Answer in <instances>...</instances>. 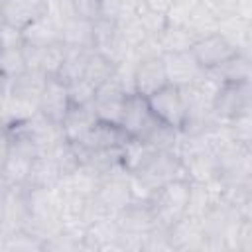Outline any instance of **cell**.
<instances>
[{
  "label": "cell",
  "mask_w": 252,
  "mask_h": 252,
  "mask_svg": "<svg viewBox=\"0 0 252 252\" xmlns=\"http://www.w3.org/2000/svg\"><path fill=\"white\" fill-rule=\"evenodd\" d=\"M201 4L209 8L219 18V22L236 14V0H201Z\"/></svg>",
  "instance_id": "cell-22"
},
{
  "label": "cell",
  "mask_w": 252,
  "mask_h": 252,
  "mask_svg": "<svg viewBox=\"0 0 252 252\" xmlns=\"http://www.w3.org/2000/svg\"><path fill=\"white\" fill-rule=\"evenodd\" d=\"M163 61H165V71H167L169 83H173L177 87H189L203 75V69L195 61L191 49L177 51V53H163Z\"/></svg>",
  "instance_id": "cell-11"
},
{
  "label": "cell",
  "mask_w": 252,
  "mask_h": 252,
  "mask_svg": "<svg viewBox=\"0 0 252 252\" xmlns=\"http://www.w3.org/2000/svg\"><path fill=\"white\" fill-rule=\"evenodd\" d=\"M61 39L67 47L94 49V22L81 16L61 18Z\"/></svg>",
  "instance_id": "cell-14"
},
{
  "label": "cell",
  "mask_w": 252,
  "mask_h": 252,
  "mask_svg": "<svg viewBox=\"0 0 252 252\" xmlns=\"http://www.w3.org/2000/svg\"><path fill=\"white\" fill-rule=\"evenodd\" d=\"M51 0H2V24L26 30L49 14Z\"/></svg>",
  "instance_id": "cell-8"
},
{
  "label": "cell",
  "mask_w": 252,
  "mask_h": 252,
  "mask_svg": "<svg viewBox=\"0 0 252 252\" xmlns=\"http://www.w3.org/2000/svg\"><path fill=\"white\" fill-rule=\"evenodd\" d=\"M0 65H2V79H16L22 73H26L28 71V61H26L24 45L2 49Z\"/></svg>",
  "instance_id": "cell-19"
},
{
  "label": "cell",
  "mask_w": 252,
  "mask_h": 252,
  "mask_svg": "<svg viewBox=\"0 0 252 252\" xmlns=\"http://www.w3.org/2000/svg\"><path fill=\"white\" fill-rule=\"evenodd\" d=\"M51 2H61V0H51Z\"/></svg>",
  "instance_id": "cell-27"
},
{
  "label": "cell",
  "mask_w": 252,
  "mask_h": 252,
  "mask_svg": "<svg viewBox=\"0 0 252 252\" xmlns=\"http://www.w3.org/2000/svg\"><path fill=\"white\" fill-rule=\"evenodd\" d=\"M94 49L116 65H120L126 59L130 47L120 33L118 22L104 18L94 20Z\"/></svg>",
  "instance_id": "cell-9"
},
{
  "label": "cell",
  "mask_w": 252,
  "mask_h": 252,
  "mask_svg": "<svg viewBox=\"0 0 252 252\" xmlns=\"http://www.w3.org/2000/svg\"><path fill=\"white\" fill-rule=\"evenodd\" d=\"M61 179H63V171H61L59 163L55 161V158L51 154H41V156L33 158L30 177H28L30 187L53 189L61 183Z\"/></svg>",
  "instance_id": "cell-15"
},
{
  "label": "cell",
  "mask_w": 252,
  "mask_h": 252,
  "mask_svg": "<svg viewBox=\"0 0 252 252\" xmlns=\"http://www.w3.org/2000/svg\"><path fill=\"white\" fill-rule=\"evenodd\" d=\"M159 124H161V120L152 110L148 96H144L136 91L128 93L126 102H124V112L120 118V126L124 128V132L130 138L148 140Z\"/></svg>",
  "instance_id": "cell-2"
},
{
  "label": "cell",
  "mask_w": 252,
  "mask_h": 252,
  "mask_svg": "<svg viewBox=\"0 0 252 252\" xmlns=\"http://www.w3.org/2000/svg\"><path fill=\"white\" fill-rule=\"evenodd\" d=\"M250 55H252V49H250Z\"/></svg>",
  "instance_id": "cell-28"
},
{
  "label": "cell",
  "mask_w": 252,
  "mask_h": 252,
  "mask_svg": "<svg viewBox=\"0 0 252 252\" xmlns=\"http://www.w3.org/2000/svg\"><path fill=\"white\" fill-rule=\"evenodd\" d=\"M96 120L98 116L93 104H71L69 112L61 122V128L69 142H81L96 124Z\"/></svg>",
  "instance_id": "cell-13"
},
{
  "label": "cell",
  "mask_w": 252,
  "mask_h": 252,
  "mask_svg": "<svg viewBox=\"0 0 252 252\" xmlns=\"http://www.w3.org/2000/svg\"><path fill=\"white\" fill-rule=\"evenodd\" d=\"M197 37L199 35L185 26L167 24L156 35V43L161 53H177V51H189L193 47V43L197 41Z\"/></svg>",
  "instance_id": "cell-16"
},
{
  "label": "cell",
  "mask_w": 252,
  "mask_h": 252,
  "mask_svg": "<svg viewBox=\"0 0 252 252\" xmlns=\"http://www.w3.org/2000/svg\"><path fill=\"white\" fill-rule=\"evenodd\" d=\"M246 81L252 83V59H250V65H248V73H246Z\"/></svg>",
  "instance_id": "cell-26"
},
{
  "label": "cell",
  "mask_w": 252,
  "mask_h": 252,
  "mask_svg": "<svg viewBox=\"0 0 252 252\" xmlns=\"http://www.w3.org/2000/svg\"><path fill=\"white\" fill-rule=\"evenodd\" d=\"M132 79H134L132 81L134 91L144 96H150L156 91H159L161 87H165L169 83V79H167V71H165L163 53H156V55L138 59L134 65Z\"/></svg>",
  "instance_id": "cell-7"
},
{
  "label": "cell",
  "mask_w": 252,
  "mask_h": 252,
  "mask_svg": "<svg viewBox=\"0 0 252 252\" xmlns=\"http://www.w3.org/2000/svg\"><path fill=\"white\" fill-rule=\"evenodd\" d=\"M191 179H175L158 187L146 201L154 215L156 226L171 228L183 217L189 215Z\"/></svg>",
  "instance_id": "cell-1"
},
{
  "label": "cell",
  "mask_w": 252,
  "mask_h": 252,
  "mask_svg": "<svg viewBox=\"0 0 252 252\" xmlns=\"http://www.w3.org/2000/svg\"><path fill=\"white\" fill-rule=\"evenodd\" d=\"M252 110V83L246 79L224 81L220 83L215 100L213 112L219 120L230 122L232 118Z\"/></svg>",
  "instance_id": "cell-3"
},
{
  "label": "cell",
  "mask_w": 252,
  "mask_h": 252,
  "mask_svg": "<svg viewBox=\"0 0 252 252\" xmlns=\"http://www.w3.org/2000/svg\"><path fill=\"white\" fill-rule=\"evenodd\" d=\"M191 53L203 71H213L228 63L232 57H236L240 49L234 43H230L222 33L213 32L197 37V41L191 47Z\"/></svg>",
  "instance_id": "cell-4"
},
{
  "label": "cell",
  "mask_w": 252,
  "mask_h": 252,
  "mask_svg": "<svg viewBox=\"0 0 252 252\" xmlns=\"http://www.w3.org/2000/svg\"><path fill=\"white\" fill-rule=\"evenodd\" d=\"M128 140L130 136L124 132L120 124L96 120L91 132L81 142H75V144H81L87 150H116V148H122Z\"/></svg>",
  "instance_id": "cell-12"
},
{
  "label": "cell",
  "mask_w": 252,
  "mask_h": 252,
  "mask_svg": "<svg viewBox=\"0 0 252 252\" xmlns=\"http://www.w3.org/2000/svg\"><path fill=\"white\" fill-rule=\"evenodd\" d=\"M67 87H69L71 104H93L96 93V87L93 83H89L87 79H77L67 83Z\"/></svg>",
  "instance_id": "cell-20"
},
{
  "label": "cell",
  "mask_w": 252,
  "mask_h": 252,
  "mask_svg": "<svg viewBox=\"0 0 252 252\" xmlns=\"http://www.w3.org/2000/svg\"><path fill=\"white\" fill-rule=\"evenodd\" d=\"M69 108H71V98H69L67 83L61 81L59 77H47L43 93L39 96V112L49 120L61 124Z\"/></svg>",
  "instance_id": "cell-10"
},
{
  "label": "cell",
  "mask_w": 252,
  "mask_h": 252,
  "mask_svg": "<svg viewBox=\"0 0 252 252\" xmlns=\"http://www.w3.org/2000/svg\"><path fill=\"white\" fill-rule=\"evenodd\" d=\"M69 4L75 16H81L91 22L100 18V0H69Z\"/></svg>",
  "instance_id": "cell-21"
},
{
  "label": "cell",
  "mask_w": 252,
  "mask_h": 252,
  "mask_svg": "<svg viewBox=\"0 0 252 252\" xmlns=\"http://www.w3.org/2000/svg\"><path fill=\"white\" fill-rule=\"evenodd\" d=\"M116 63H112L108 57H104L102 53H98L96 49H93L89 53V59H87V67H85V75L83 79H87L89 83H93L96 89L110 81L114 75H116Z\"/></svg>",
  "instance_id": "cell-18"
},
{
  "label": "cell",
  "mask_w": 252,
  "mask_h": 252,
  "mask_svg": "<svg viewBox=\"0 0 252 252\" xmlns=\"http://www.w3.org/2000/svg\"><path fill=\"white\" fill-rule=\"evenodd\" d=\"M246 47L252 49V20H248V28H246Z\"/></svg>",
  "instance_id": "cell-25"
},
{
  "label": "cell",
  "mask_w": 252,
  "mask_h": 252,
  "mask_svg": "<svg viewBox=\"0 0 252 252\" xmlns=\"http://www.w3.org/2000/svg\"><path fill=\"white\" fill-rule=\"evenodd\" d=\"M24 41L28 45H49V43L63 41L61 39V22L57 24L51 18V14L39 18L37 22H33L32 26H28L24 30Z\"/></svg>",
  "instance_id": "cell-17"
},
{
  "label": "cell",
  "mask_w": 252,
  "mask_h": 252,
  "mask_svg": "<svg viewBox=\"0 0 252 252\" xmlns=\"http://www.w3.org/2000/svg\"><path fill=\"white\" fill-rule=\"evenodd\" d=\"M236 14L244 20H252V0H236Z\"/></svg>",
  "instance_id": "cell-24"
},
{
  "label": "cell",
  "mask_w": 252,
  "mask_h": 252,
  "mask_svg": "<svg viewBox=\"0 0 252 252\" xmlns=\"http://www.w3.org/2000/svg\"><path fill=\"white\" fill-rule=\"evenodd\" d=\"M148 100L152 104V110L163 124H169L179 130L183 128L185 118H187V100H185L183 87L167 83L165 87L150 94Z\"/></svg>",
  "instance_id": "cell-5"
},
{
  "label": "cell",
  "mask_w": 252,
  "mask_h": 252,
  "mask_svg": "<svg viewBox=\"0 0 252 252\" xmlns=\"http://www.w3.org/2000/svg\"><path fill=\"white\" fill-rule=\"evenodd\" d=\"M150 8H154L156 12H159V14H165L167 16V12L171 10V6L175 4V0H144Z\"/></svg>",
  "instance_id": "cell-23"
},
{
  "label": "cell",
  "mask_w": 252,
  "mask_h": 252,
  "mask_svg": "<svg viewBox=\"0 0 252 252\" xmlns=\"http://www.w3.org/2000/svg\"><path fill=\"white\" fill-rule=\"evenodd\" d=\"M128 93L130 91L122 85V81L116 75L110 81L102 83L96 89L94 100H93V106H94V112H96L98 120L120 124V118H122V112H124V102H126Z\"/></svg>",
  "instance_id": "cell-6"
}]
</instances>
